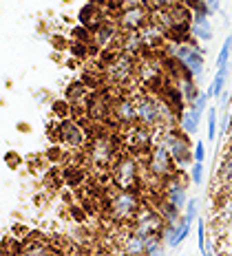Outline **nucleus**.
I'll return each mask as SVG.
<instances>
[{"instance_id":"1","label":"nucleus","mask_w":232,"mask_h":256,"mask_svg":"<svg viewBox=\"0 0 232 256\" xmlns=\"http://www.w3.org/2000/svg\"><path fill=\"white\" fill-rule=\"evenodd\" d=\"M166 46V56L175 58L181 66V76L183 78H192L197 82H201L203 78V53L199 51L197 44L192 42H181V40H172Z\"/></svg>"},{"instance_id":"2","label":"nucleus","mask_w":232,"mask_h":256,"mask_svg":"<svg viewBox=\"0 0 232 256\" xmlns=\"http://www.w3.org/2000/svg\"><path fill=\"white\" fill-rule=\"evenodd\" d=\"M109 208V216L115 223H133V218L137 216L139 208V196L135 190H126V188H117L106 201Z\"/></svg>"},{"instance_id":"3","label":"nucleus","mask_w":232,"mask_h":256,"mask_svg":"<svg viewBox=\"0 0 232 256\" xmlns=\"http://www.w3.org/2000/svg\"><path fill=\"white\" fill-rule=\"evenodd\" d=\"M111 179L117 188H126V190H135L142 184V166L133 154L122 152L115 159V164L111 166Z\"/></svg>"},{"instance_id":"4","label":"nucleus","mask_w":232,"mask_h":256,"mask_svg":"<svg viewBox=\"0 0 232 256\" xmlns=\"http://www.w3.org/2000/svg\"><path fill=\"white\" fill-rule=\"evenodd\" d=\"M188 132H181V126H168L164 128V137H161V142L168 146V150L172 154V159L177 162V166L181 170L183 168H190L192 166V146L190 142H188Z\"/></svg>"},{"instance_id":"5","label":"nucleus","mask_w":232,"mask_h":256,"mask_svg":"<svg viewBox=\"0 0 232 256\" xmlns=\"http://www.w3.org/2000/svg\"><path fill=\"white\" fill-rule=\"evenodd\" d=\"M150 20V9L146 0H122L120 14H117V24L122 31L131 34L139 31Z\"/></svg>"},{"instance_id":"6","label":"nucleus","mask_w":232,"mask_h":256,"mask_svg":"<svg viewBox=\"0 0 232 256\" xmlns=\"http://www.w3.org/2000/svg\"><path fill=\"white\" fill-rule=\"evenodd\" d=\"M148 172L153 174L157 181H161L164 184L168 177H172V174L179 172V166H177V162L172 159V154L168 150V146H166L161 140L155 142V146L150 148V154H148V164H146Z\"/></svg>"},{"instance_id":"7","label":"nucleus","mask_w":232,"mask_h":256,"mask_svg":"<svg viewBox=\"0 0 232 256\" xmlns=\"http://www.w3.org/2000/svg\"><path fill=\"white\" fill-rule=\"evenodd\" d=\"M164 216H161V212L157 208L153 206H142L137 212V216L133 218V223L128 228H131L133 232L142 234V236H153V234H161L164 232ZM164 236V234H161Z\"/></svg>"},{"instance_id":"8","label":"nucleus","mask_w":232,"mask_h":256,"mask_svg":"<svg viewBox=\"0 0 232 256\" xmlns=\"http://www.w3.org/2000/svg\"><path fill=\"white\" fill-rule=\"evenodd\" d=\"M89 157L98 168H109L115 164L117 154V144L109 135H95L89 146Z\"/></svg>"},{"instance_id":"9","label":"nucleus","mask_w":232,"mask_h":256,"mask_svg":"<svg viewBox=\"0 0 232 256\" xmlns=\"http://www.w3.org/2000/svg\"><path fill=\"white\" fill-rule=\"evenodd\" d=\"M135 71H137L135 56L128 51H120L115 56H111V62L106 64V78L117 84H124L126 80H131Z\"/></svg>"},{"instance_id":"10","label":"nucleus","mask_w":232,"mask_h":256,"mask_svg":"<svg viewBox=\"0 0 232 256\" xmlns=\"http://www.w3.org/2000/svg\"><path fill=\"white\" fill-rule=\"evenodd\" d=\"M133 100H135V110H137V124L148 126V128H161L157 98L146 93H137Z\"/></svg>"},{"instance_id":"11","label":"nucleus","mask_w":232,"mask_h":256,"mask_svg":"<svg viewBox=\"0 0 232 256\" xmlns=\"http://www.w3.org/2000/svg\"><path fill=\"white\" fill-rule=\"evenodd\" d=\"M190 34L195 40L210 42L214 36V29L210 24V12L206 7V2L199 4L197 9H192V18H190Z\"/></svg>"},{"instance_id":"12","label":"nucleus","mask_w":232,"mask_h":256,"mask_svg":"<svg viewBox=\"0 0 232 256\" xmlns=\"http://www.w3.org/2000/svg\"><path fill=\"white\" fill-rule=\"evenodd\" d=\"M161 196H164L168 204H172L175 208H179V210H183L188 204V192H186V184H183L181 174H172V177H168L164 181V190H161Z\"/></svg>"},{"instance_id":"13","label":"nucleus","mask_w":232,"mask_h":256,"mask_svg":"<svg viewBox=\"0 0 232 256\" xmlns=\"http://www.w3.org/2000/svg\"><path fill=\"white\" fill-rule=\"evenodd\" d=\"M190 228H192V221H188L186 216L177 218V221H170V223H164V241H166V248H177L181 245L183 241L188 238L190 234Z\"/></svg>"},{"instance_id":"14","label":"nucleus","mask_w":232,"mask_h":256,"mask_svg":"<svg viewBox=\"0 0 232 256\" xmlns=\"http://www.w3.org/2000/svg\"><path fill=\"white\" fill-rule=\"evenodd\" d=\"M113 120L117 122L120 126H133L137 124V110H135V100L133 98H126V95H122V98H117L115 102H113Z\"/></svg>"},{"instance_id":"15","label":"nucleus","mask_w":232,"mask_h":256,"mask_svg":"<svg viewBox=\"0 0 232 256\" xmlns=\"http://www.w3.org/2000/svg\"><path fill=\"white\" fill-rule=\"evenodd\" d=\"M91 40L98 49H111L120 40V24L117 22H100L91 31Z\"/></svg>"},{"instance_id":"16","label":"nucleus","mask_w":232,"mask_h":256,"mask_svg":"<svg viewBox=\"0 0 232 256\" xmlns=\"http://www.w3.org/2000/svg\"><path fill=\"white\" fill-rule=\"evenodd\" d=\"M58 137H60L62 144H67L69 148H80L86 140L84 128L80 124H75L71 120H64L58 124Z\"/></svg>"},{"instance_id":"17","label":"nucleus","mask_w":232,"mask_h":256,"mask_svg":"<svg viewBox=\"0 0 232 256\" xmlns=\"http://www.w3.org/2000/svg\"><path fill=\"white\" fill-rule=\"evenodd\" d=\"M214 181H219L221 194H232V148H228L221 157L219 172L214 170Z\"/></svg>"},{"instance_id":"18","label":"nucleus","mask_w":232,"mask_h":256,"mask_svg":"<svg viewBox=\"0 0 232 256\" xmlns=\"http://www.w3.org/2000/svg\"><path fill=\"white\" fill-rule=\"evenodd\" d=\"M199 122H201V115H199L195 108H190V106H188L186 110H181L177 124L181 126L183 132H188V135H195V132L199 130Z\"/></svg>"},{"instance_id":"19","label":"nucleus","mask_w":232,"mask_h":256,"mask_svg":"<svg viewBox=\"0 0 232 256\" xmlns=\"http://www.w3.org/2000/svg\"><path fill=\"white\" fill-rule=\"evenodd\" d=\"M228 73H230V66H221V68H217V76H214L212 84H210V88L206 90L210 100H219L221 95H223L225 82H228Z\"/></svg>"},{"instance_id":"20","label":"nucleus","mask_w":232,"mask_h":256,"mask_svg":"<svg viewBox=\"0 0 232 256\" xmlns=\"http://www.w3.org/2000/svg\"><path fill=\"white\" fill-rule=\"evenodd\" d=\"M230 56H232V36L223 40V44H221V51L217 56V68L221 66H230Z\"/></svg>"},{"instance_id":"21","label":"nucleus","mask_w":232,"mask_h":256,"mask_svg":"<svg viewBox=\"0 0 232 256\" xmlns=\"http://www.w3.org/2000/svg\"><path fill=\"white\" fill-rule=\"evenodd\" d=\"M206 124H208V142H217V106L208 108Z\"/></svg>"},{"instance_id":"22","label":"nucleus","mask_w":232,"mask_h":256,"mask_svg":"<svg viewBox=\"0 0 232 256\" xmlns=\"http://www.w3.org/2000/svg\"><path fill=\"white\" fill-rule=\"evenodd\" d=\"M208 100H210V98H208V93H201V90H199V93L195 95V100H192V102L188 104V106H190V108H195L197 113L203 117V115L208 113Z\"/></svg>"},{"instance_id":"23","label":"nucleus","mask_w":232,"mask_h":256,"mask_svg":"<svg viewBox=\"0 0 232 256\" xmlns=\"http://www.w3.org/2000/svg\"><path fill=\"white\" fill-rule=\"evenodd\" d=\"M197 214H199V201L197 199H188L186 208H183V216H186L188 221L195 223L197 221Z\"/></svg>"},{"instance_id":"24","label":"nucleus","mask_w":232,"mask_h":256,"mask_svg":"<svg viewBox=\"0 0 232 256\" xmlns=\"http://www.w3.org/2000/svg\"><path fill=\"white\" fill-rule=\"evenodd\" d=\"M190 181L195 186H201V181H203V162H192V166H190Z\"/></svg>"},{"instance_id":"25","label":"nucleus","mask_w":232,"mask_h":256,"mask_svg":"<svg viewBox=\"0 0 232 256\" xmlns=\"http://www.w3.org/2000/svg\"><path fill=\"white\" fill-rule=\"evenodd\" d=\"M197 241H199V252L201 254H208V248H206V223L199 218V232H197Z\"/></svg>"},{"instance_id":"26","label":"nucleus","mask_w":232,"mask_h":256,"mask_svg":"<svg viewBox=\"0 0 232 256\" xmlns=\"http://www.w3.org/2000/svg\"><path fill=\"white\" fill-rule=\"evenodd\" d=\"M192 159H195V162H203V159H206V144L201 140L192 146Z\"/></svg>"},{"instance_id":"27","label":"nucleus","mask_w":232,"mask_h":256,"mask_svg":"<svg viewBox=\"0 0 232 256\" xmlns=\"http://www.w3.org/2000/svg\"><path fill=\"white\" fill-rule=\"evenodd\" d=\"M146 2L153 9H166V7H172L175 2H179V0H146Z\"/></svg>"},{"instance_id":"28","label":"nucleus","mask_w":232,"mask_h":256,"mask_svg":"<svg viewBox=\"0 0 232 256\" xmlns=\"http://www.w3.org/2000/svg\"><path fill=\"white\" fill-rule=\"evenodd\" d=\"M53 110L58 113V117H67L69 115V104L67 102H56L53 104Z\"/></svg>"},{"instance_id":"29","label":"nucleus","mask_w":232,"mask_h":256,"mask_svg":"<svg viewBox=\"0 0 232 256\" xmlns=\"http://www.w3.org/2000/svg\"><path fill=\"white\" fill-rule=\"evenodd\" d=\"M86 51H89V49H86L82 42H73V46H71V53H73V56L84 58V56H86Z\"/></svg>"},{"instance_id":"30","label":"nucleus","mask_w":232,"mask_h":256,"mask_svg":"<svg viewBox=\"0 0 232 256\" xmlns=\"http://www.w3.org/2000/svg\"><path fill=\"white\" fill-rule=\"evenodd\" d=\"M73 36H78V38H84V40H89V34H86L84 29H73Z\"/></svg>"},{"instance_id":"31","label":"nucleus","mask_w":232,"mask_h":256,"mask_svg":"<svg viewBox=\"0 0 232 256\" xmlns=\"http://www.w3.org/2000/svg\"><path fill=\"white\" fill-rule=\"evenodd\" d=\"M71 214H73V216H78V218H84V212L80 210V208H75V206L71 208Z\"/></svg>"}]
</instances>
